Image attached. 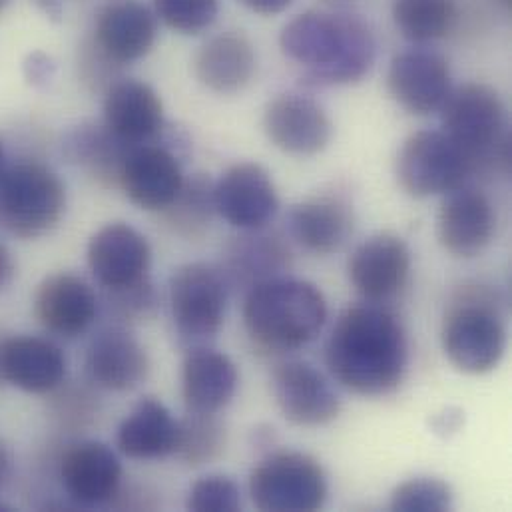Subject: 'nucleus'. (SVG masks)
<instances>
[{
  "label": "nucleus",
  "instance_id": "obj_1",
  "mask_svg": "<svg viewBox=\"0 0 512 512\" xmlns=\"http://www.w3.org/2000/svg\"><path fill=\"white\" fill-rule=\"evenodd\" d=\"M325 361L339 385L355 395H389L403 383L409 365L405 327L379 303L353 305L339 315Z\"/></svg>",
  "mask_w": 512,
  "mask_h": 512
},
{
  "label": "nucleus",
  "instance_id": "obj_2",
  "mask_svg": "<svg viewBox=\"0 0 512 512\" xmlns=\"http://www.w3.org/2000/svg\"><path fill=\"white\" fill-rule=\"evenodd\" d=\"M283 54L305 68V82L341 86L359 82L375 62V36L351 12L307 10L289 20L279 36Z\"/></svg>",
  "mask_w": 512,
  "mask_h": 512
},
{
  "label": "nucleus",
  "instance_id": "obj_3",
  "mask_svg": "<svg viewBox=\"0 0 512 512\" xmlns=\"http://www.w3.org/2000/svg\"><path fill=\"white\" fill-rule=\"evenodd\" d=\"M327 321V301L309 281L275 277L246 293L244 323L257 347L273 353L311 343Z\"/></svg>",
  "mask_w": 512,
  "mask_h": 512
},
{
  "label": "nucleus",
  "instance_id": "obj_4",
  "mask_svg": "<svg viewBox=\"0 0 512 512\" xmlns=\"http://www.w3.org/2000/svg\"><path fill=\"white\" fill-rule=\"evenodd\" d=\"M443 112V132L465 154L471 176L507 174L511 168V132L507 112L495 88L479 82L449 92Z\"/></svg>",
  "mask_w": 512,
  "mask_h": 512
},
{
  "label": "nucleus",
  "instance_id": "obj_5",
  "mask_svg": "<svg viewBox=\"0 0 512 512\" xmlns=\"http://www.w3.org/2000/svg\"><path fill=\"white\" fill-rule=\"evenodd\" d=\"M443 349L463 373L493 371L507 349V327L493 291L467 287L451 303L443 323Z\"/></svg>",
  "mask_w": 512,
  "mask_h": 512
},
{
  "label": "nucleus",
  "instance_id": "obj_6",
  "mask_svg": "<svg viewBox=\"0 0 512 512\" xmlns=\"http://www.w3.org/2000/svg\"><path fill=\"white\" fill-rule=\"evenodd\" d=\"M66 188L58 174L40 162H18L0 172V230L34 240L60 222Z\"/></svg>",
  "mask_w": 512,
  "mask_h": 512
},
{
  "label": "nucleus",
  "instance_id": "obj_7",
  "mask_svg": "<svg viewBox=\"0 0 512 512\" xmlns=\"http://www.w3.org/2000/svg\"><path fill=\"white\" fill-rule=\"evenodd\" d=\"M323 467L309 455L281 451L263 459L250 479V495L263 512H313L327 499Z\"/></svg>",
  "mask_w": 512,
  "mask_h": 512
},
{
  "label": "nucleus",
  "instance_id": "obj_8",
  "mask_svg": "<svg viewBox=\"0 0 512 512\" xmlns=\"http://www.w3.org/2000/svg\"><path fill=\"white\" fill-rule=\"evenodd\" d=\"M228 283L218 267L186 263L170 277V313L182 343L202 347L224 325Z\"/></svg>",
  "mask_w": 512,
  "mask_h": 512
},
{
  "label": "nucleus",
  "instance_id": "obj_9",
  "mask_svg": "<svg viewBox=\"0 0 512 512\" xmlns=\"http://www.w3.org/2000/svg\"><path fill=\"white\" fill-rule=\"evenodd\" d=\"M469 178L465 154L443 130L415 132L397 156V180L413 198L449 194Z\"/></svg>",
  "mask_w": 512,
  "mask_h": 512
},
{
  "label": "nucleus",
  "instance_id": "obj_10",
  "mask_svg": "<svg viewBox=\"0 0 512 512\" xmlns=\"http://www.w3.org/2000/svg\"><path fill=\"white\" fill-rule=\"evenodd\" d=\"M271 389L281 415L297 427H323L337 419L341 401L327 379L305 361H285L273 369Z\"/></svg>",
  "mask_w": 512,
  "mask_h": 512
},
{
  "label": "nucleus",
  "instance_id": "obj_11",
  "mask_svg": "<svg viewBox=\"0 0 512 512\" xmlns=\"http://www.w3.org/2000/svg\"><path fill=\"white\" fill-rule=\"evenodd\" d=\"M118 186L138 208L164 212L184 186L180 160L160 144L132 146L124 158Z\"/></svg>",
  "mask_w": 512,
  "mask_h": 512
},
{
  "label": "nucleus",
  "instance_id": "obj_12",
  "mask_svg": "<svg viewBox=\"0 0 512 512\" xmlns=\"http://www.w3.org/2000/svg\"><path fill=\"white\" fill-rule=\"evenodd\" d=\"M267 138L293 156H313L325 150L333 126L327 112L309 96L287 92L275 96L263 114Z\"/></svg>",
  "mask_w": 512,
  "mask_h": 512
},
{
  "label": "nucleus",
  "instance_id": "obj_13",
  "mask_svg": "<svg viewBox=\"0 0 512 512\" xmlns=\"http://www.w3.org/2000/svg\"><path fill=\"white\" fill-rule=\"evenodd\" d=\"M387 84L407 112L427 116L441 110L451 92L449 62L427 48L405 50L393 58Z\"/></svg>",
  "mask_w": 512,
  "mask_h": 512
},
{
  "label": "nucleus",
  "instance_id": "obj_14",
  "mask_svg": "<svg viewBox=\"0 0 512 512\" xmlns=\"http://www.w3.org/2000/svg\"><path fill=\"white\" fill-rule=\"evenodd\" d=\"M347 271L365 301L381 303L405 289L411 275V250L395 234H375L353 252Z\"/></svg>",
  "mask_w": 512,
  "mask_h": 512
},
{
  "label": "nucleus",
  "instance_id": "obj_15",
  "mask_svg": "<svg viewBox=\"0 0 512 512\" xmlns=\"http://www.w3.org/2000/svg\"><path fill=\"white\" fill-rule=\"evenodd\" d=\"M216 212L234 228L259 230L279 208L277 192L267 170L254 162L232 166L214 186Z\"/></svg>",
  "mask_w": 512,
  "mask_h": 512
},
{
  "label": "nucleus",
  "instance_id": "obj_16",
  "mask_svg": "<svg viewBox=\"0 0 512 512\" xmlns=\"http://www.w3.org/2000/svg\"><path fill=\"white\" fill-rule=\"evenodd\" d=\"M152 250L132 226L114 222L100 228L88 244V265L108 291L130 287L148 277Z\"/></svg>",
  "mask_w": 512,
  "mask_h": 512
},
{
  "label": "nucleus",
  "instance_id": "obj_17",
  "mask_svg": "<svg viewBox=\"0 0 512 512\" xmlns=\"http://www.w3.org/2000/svg\"><path fill=\"white\" fill-rule=\"evenodd\" d=\"M497 216L487 194L473 186H459L447 194L439 212V240L455 257L483 254L493 242Z\"/></svg>",
  "mask_w": 512,
  "mask_h": 512
},
{
  "label": "nucleus",
  "instance_id": "obj_18",
  "mask_svg": "<svg viewBox=\"0 0 512 512\" xmlns=\"http://www.w3.org/2000/svg\"><path fill=\"white\" fill-rule=\"evenodd\" d=\"M34 315L52 335L74 339L86 333L98 315L94 289L78 275H48L36 289Z\"/></svg>",
  "mask_w": 512,
  "mask_h": 512
},
{
  "label": "nucleus",
  "instance_id": "obj_19",
  "mask_svg": "<svg viewBox=\"0 0 512 512\" xmlns=\"http://www.w3.org/2000/svg\"><path fill=\"white\" fill-rule=\"evenodd\" d=\"M60 481L76 505H104L120 491L122 465L108 445L82 441L68 447L62 455Z\"/></svg>",
  "mask_w": 512,
  "mask_h": 512
},
{
  "label": "nucleus",
  "instance_id": "obj_20",
  "mask_svg": "<svg viewBox=\"0 0 512 512\" xmlns=\"http://www.w3.org/2000/svg\"><path fill=\"white\" fill-rule=\"evenodd\" d=\"M104 126L128 146L148 144L164 128L162 100L142 80H118L106 90Z\"/></svg>",
  "mask_w": 512,
  "mask_h": 512
},
{
  "label": "nucleus",
  "instance_id": "obj_21",
  "mask_svg": "<svg viewBox=\"0 0 512 512\" xmlns=\"http://www.w3.org/2000/svg\"><path fill=\"white\" fill-rule=\"evenodd\" d=\"M0 377L26 393H48L66 377V357L58 345L36 335L4 337Z\"/></svg>",
  "mask_w": 512,
  "mask_h": 512
},
{
  "label": "nucleus",
  "instance_id": "obj_22",
  "mask_svg": "<svg viewBox=\"0 0 512 512\" xmlns=\"http://www.w3.org/2000/svg\"><path fill=\"white\" fill-rule=\"evenodd\" d=\"M156 40V16L136 0L104 6L94 28L96 46L118 66L140 60Z\"/></svg>",
  "mask_w": 512,
  "mask_h": 512
},
{
  "label": "nucleus",
  "instance_id": "obj_23",
  "mask_svg": "<svg viewBox=\"0 0 512 512\" xmlns=\"http://www.w3.org/2000/svg\"><path fill=\"white\" fill-rule=\"evenodd\" d=\"M148 353L142 343L122 327L98 333L86 353L90 379L108 391H130L148 375Z\"/></svg>",
  "mask_w": 512,
  "mask_h": 512
},
{
  "label": "nucleus",
  "instance_id": "obj_24",
  "mask_svg": "<svg viewBox=\"0 0 512 512\" xmlns=\"http://www.w3.org/2000/svg\"><path fill=\"white\" fill-rule=\"evenodd\" d=\"M291 267L289 246L277 236L259 230H246L244 236L234 238L218 267L228 287L246 289V293L263 281L281 277Z\"/></svg>",
  "mask_w": 512,
  "mask_h": 512
},
{
  "label": "nucleus",
  "instance_id": "obj_25",
  "mask_svg": "<svg viewBox=\"0 0 512 512\" xmlns=\"http://www.w3.org/2000/svg\"><path fill=\"white\" fill-rule=\"evenodd\" d=\"M236 363L216 349H190L182 369V393L188 411L218 413L236 395L238 389Z\"/></svg>",
  "mask_w": 512,
  "mask_h": 512
},
{
  "label": "nucleus",
  "instance_id": "obj_26",
  "mask_svg": "<svg viewBox=\"0 0 512 512\" xmlns=\"http://www.w3.org/2000/svg\"><path fill=\"white\" fill-rule=\"evenodd\" d=\"M287 228L305 250L333 254L353 232V210L341 196H317L289 210Z\"/></svg>",
  "mask_w": 512,
  "mask_h": 512
},
{
  "label": "nucleus",
  "instance_id": "obj_27",
  "mask_svg": "<svg viewBox=\"0 0 512 512\" xmlns=\"http://www.w3.org/2000/svg\"><path fill=\"white\" fill-rule=\"evenodd\" d=\"M256 74V52L240 32H222L210 38L196 56L198 80L218 94L244 90Z\"/></svg>",
  "mask_w": 512,
  "mask_h": 512
},
{
  "label": "nucleus",
  "instance_id": "obj_28",
  "mask_svg": "<svg viewBox=\"0 0 512 512\" xmlns=\"http://www.w3.org/2000/svg\"><path fill=\"white\" fill-rule=\"evenodd\" d=\"M178 421L170 409L152 399H142L118 429L120 451L136 461H156L176 453Z\"/></svg>",
  "mask_w": 512,
  "mask_h": 512
},
{
  "label": "nucleus",
  "instance_id": "obj_29",
  "mask_svg": "<svg viewBox=\"0 0 512 512\" xmlns=\"http://www.w3.org/2000/svg\"><path fill=\"white\" fill-rule=\"evenodd\" d=\"M132 146L118 140L104 124H86L64 140V152L72 164L84 168L104 186L118 184L124 158Z\"/></svg>",
  "mask_w": 512,
  "mask_h": 512
},
{
  "label": "nucleus",
  "instance_id": "obj_30",
  "mask_svg": "<svg viewBox=\"0 0 512 512\" xmlns=\"http://www.w3.org/2000/svg\"><path fill=\"white\" fill-rule=\"evenodd\" d=\"M214 182L206 174H196L192 180H184V186L176 200L164 210L168 226L184 236L198 238L210 228L216 214Z\"/></svg>",
  "mask_w": 512,
  "mask_h": 512
},
{
  "label": "nucleus",
  "instance_id": "obj_31",
  "mask_svg": "<svg viewBox=\"0 0 512 512\" xmlns=\"http://www.w3.org/2000/svg\"><path fill=\"white\" fill-rule=\"evenodd\" d=\"M391 10L397 30L417 44L445 36L457 16L453 0H393Z\"/></svg>",
  "mask_w": 512,
  "mask_h": 512
},
{
  "label": "nucleus",
  "instance_id": "obj_32",
  "mask_svg": "<svg viewBox=\"0 0 512 512\" xmlns=\"http://www.w3.org/2000/svg\"><path fill=\"white\" fill-rule=\"evenodd\" d=\"M226 449V427L214 413L190 411L178 421L176 453L186 465H206L216 461Z\"/></svg>",
  "mask_w": 512,
  "mask_h": 512
},
{
  "label": "nucleus",
  "instance_id": "obj_33",
  "mask_svg": "<svg viewBox=\"0 0 512 512\" xmlns=\"http://www.w3.org/2000/svg\"><path fill=\"white\" fill-rule=\"evenodd\" d=\"M453 505L451 487L433 477L405 481L393 491L391 509L399 512H443Z\"/></svg>",
  "mask_w": 512,
  "mask_h": 512
},
{
  "label": "nucleus",
  "instance_id": "obj_34",
  "mask_svg": "<svg viewBox=\"0 0 512 512\" xmlns=\"http://www.w3.org/2000/svg\"><path fill=\"white\" fill-rule=\"evenodd\" d=\"M156 14L182 34H200L208 30L216 18L218 0H154Z\"/></svg>",
  "mask_w": 512,
  "mask_h": 512
},
{
  "label": "nucleus",
  "instance_id": "obj_35",
  "mask_svg": "<svg viewBox=\"0 0 512 512\" xmlns=\"http://www.w3.org/2000/svg\"><path fill=\"white\" fill-rule=\"evenodd\" d=\"M240 489L230 477L210 475L190 489L188 509L196 512H234L240 509Z\"/></svg>",
  "mask_w": 512,
  "mask_h": 512
},
{
  "label": "nucleus",
  "instance_id": "obj_36",
  "mask_svg": "<svg viewBox=\"0 0 512 512\" xmlns=\"http://www.w3.org/2000/svg\"><path fill=\"white\" fill-rule=\"evenodd\" d=\"M110 311L124 321H138L152 315L156 307V291L152 281L146 277L130 287L110 291Z\"/></svg>",
  "mask_w": 512,
  "mask_h": 512
},
{
  "label": "nucleus",
  "instance_id": "obj_37",
  "mask_svg": "<svg viewBox=\"0 0 512 512\" xmlns=\"http://www.w3.org/2000/svg\"><path fill=\"white\" fill-rule=\"evenodd\" d=\"M84 54L80 58V68H82V76L84 82L92 84L94 88L100 86H112L110 80L114 78V70L118 68L116 62H112L92 40L88 46H84Z\"/></svg>",
  "mask_w": 512,
  "mask_h": 512
},
{
  "label": "nucleus",
  "instance_id": "obj_38",
  "mask_svg": "<svg viewBox=\"0 0 512 512\" xmlns=\"http://www.w3.org/2000/svg\"><path fill=\"white\" fill-rule=\"evenodd\" d=\"M24 72H26V78H28L32 84L40 86V84H46V82L52 80V76H54V64H52V60H50L46 54L34 52V54L28 56V60H26V64H24Z\"/></svg>",
  "mask_w": 512,
  "mask_h": 512
},
{
  "label": "nucleus",
  "instance_id": "obj_39",
  "mask_svg": "<svg viewBox=\"0 0 512 512\" xmlns=\"http://www.w3.org/2000/svg\"><path fill=\"white\" fill-rule=\"evenodd\" d=\"M14 275H16L14 257L10 254V250L0 242V293L12 283Z\"/></svg>",
  "mask_w": 512,
  "mask_h": 512
},
{
  "label": "nucleus",
  "instance_id": "obj_40",
  "mask_svg": "<svg viewBox=\"0 0 512 512\" xmlns=\"http://www.w3.org/2000/svg\"><path fill=\"white\" fill-rule=\"evenodd\" d=\"M240 2L257 14H277L291 4V0H240Z\"/></svg>",
  "mask_w": 512,
  "mask_h": 512
},
{
  "label": "nucleus",
  "instance_id": "obj_41",
  "mask_svg": "<svg viewBox=\"0 0 512 512\" xmlns=\"http://www.w3.org/2000/svg\"><path fill=\"white\" fill-rule=\"evenodd\" d=\"M10 473H12V457H10V451L4 447V443L0 441V489L10 479Z\"/></svg>",
  "mask_w": 512,
  "mask_h": 512
},
{
  "label": "nucleus",
  "instance_id": "obj_42",
  "mask_svg": "<svg viewBox=\"0 0 512 512\" xmlns=\"http://www.w3.org/2000/svg\"><path fill=\"white\" fill-rule=\"evenodd\" d=\"M2 162H4V148H2V142H0V172H2Z\"/></svg>",
  "mask_w": 512,
  "mask_h": 512
},
{
  "label": "nucleus",
  "instance_id": "obj_43",
  "mask_svg": "<svg viewBox=\"0 0 512 512\" xmlns=\"http://www.w3.org/2000/svg\"><path fill=\"white\" fill-rule=\"evenodd\" d=\"M325 2H349V0H325Z\"/></svg>",
  "mask_w": 512,
  "mask_h": 512
},
{
  "label": "nucleus",
  "instance_id": "obj_44",
  "mask_svg": "<svg viewBox=\"0 0 512 512\" xmlns=\"http://www.w3.org/2000/svg\"><path fill=\"white\" fill-rule=\"evenodd\" d=\"M8 0H0V8H4V4H6Z\"/></svg>",
  "mask_w": 512,
  "mask_h": 512
},
{
  "label": "nucleus",
  "instance_id": "obj_45",
  "mask_svg": "<svg viewBox=\"0 0 512 512\" xmlns=\"http://www.w3.org/2000/svg\"><path fill=\"white\" fill-rule=\"evenodd\" d=\"M501 2H505V4H511L512 0H501Z\"/></svg>",
  "mask_w": 512,
  "mask_h": 512
},
{
  "label": "nucleus",
  "instance_id": "obj_46",
  "mask_svg": "<svg viewBox=\"0 0 512 512\" xmlns=\"http://www.w3.org/2000/svg\"><path fill=\"white\" fill-rule=\"evenodd\" d=\"M2 339H4V337H0V343H2ZM0 379H2V377H0Z\"/></svg>",
  "mask_w": 512,
  "mask_h": 512
}]
</instances>
